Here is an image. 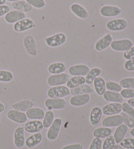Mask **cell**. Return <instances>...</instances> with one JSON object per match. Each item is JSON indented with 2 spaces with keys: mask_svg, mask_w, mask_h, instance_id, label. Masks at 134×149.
<instances>
[{
  "mask_svg": "<svg viewBox=\"0 0 134 149\" xmlns=\"http://www.w3.org/2000/svg\"><path fill=\"white\" fill-rule=\"evenodd\" d=\"M70 94V90L68 87L64 85L52 86L47 92V95L49 98H63L68 96Z\"/></svg>",
  "mask_w": 134,
  "mask_h": 149,
  "instance_id": "cell-1",
  "label": "cell"
},
{
  "mask_svg": "<svg viewBox=\"0 0 134 149\" xmlns=\"http://www.w3.org/2000/svg\"><path fill=\"white\" fill-rule=\"evenodd\" d=\"M45 105L49 111L59 110L66 108L68 103L63 98H49L45 102Z\"/></svg>",
  "mask_w": 134,
  "mask_h": 149,
  "instance_id": "cell-2",
  "label": "cell"
},
{
  "mask_svg": "<svg viewBox=\"0 0 134 149\" xmlns=\"http://www.w3.org/2000/svg\"><path fill=\"white\" fill-rule=\"evenodd\" d=\"M112 50L117 52H126L133 46V42L130 39H124L112 41L110 45Z\"/></svg>",
  "mask_w": 134,
  "mask_h": 149,
  "instance_id": "cell-3",
  "label": "cell"
},
{
  "mask_svg": "<svg viewBox=\"0 0 134 149\" xmlns=\"http://www.w3.org/2000/svg\"><path fill=\"white\" fill-rule=\"evenodd\" d=\"M67 37L63 33H58L54 35L47 37L45 39V42L50 47H58L65 43Z\"/></svg>",
  "mask_w": 134,
  "mask_h": 149,
  "instance_id": "cell-4",
  "label": "cell"
},
{
  "mask_svg": "<svg viewBox=\"0 0 134 149\" xmlns=\"http://www.w3.org/2000/svg\"><path fill=\"white\" fill-rule=\"evenodd\" d=\"M69 76L66 73L52 74L47 79V83L50 86H62L69 81Z\"/></svg>",
  "mask_w": 134,
  "mask_h": 149,
  "instance_id": "cell-5",
  "label": "cell"
},
{
  "mask_svg": "<svg viewBox=\"0 0 134 149\" xmlns=\"http://www.w3.org/2000/svg\"><path fill=\"white\" fill-rule=\"evenodd\" d=\"M61 124H62V120L61 118H58L54 119L47 132V137L48 139L50 141H54L57 139L60 131Z\"/></svg>",
  "mask_w": 134,
  "mask_h": 149,
  "instance_id": "cell-6",
  "label": "cell"
},
{
  "mask_svg": "<svg viewBox=\"0 0 134 149\" xmlns=\"http://www.w3.org/2000/svg\"><path fill=\"white\" fill-rule=\"evenodd\" d=\"M128 26L127 21L123 18H118L109 20L107 23L106 27L109 31H120L125 30Z\"/></svg>",
  "mask_w": 134,
  "mask_h": 149,
  "instance_id": "cell-7",
  "label": "cell"
},
{
  "mask_svg": "<svg viewBox=\"0 0 134 149\" xmlns=\"http://www.w3.org/2000/svg\"><path fill=\"white\" fill-rule=\"evenodd\" d=\"M35 27H36V24L34 21L29 18H26L15 23L13 29L17 32H23V31L31 30Z\"/></svg>",
  "mask_w": 134,
  "mask_h": 149,
  "instance_id": "cell-8",
  "label": "cell"
},
{
  "mask_svg": "<svg viewBox=\"0 0 134 149\" xmlns=\"http://www.w3.org/2000/svg\"><path fill=\"white\" fill-rule=\"evenodd\" d=\"M23 42L27 53L31 56H36L37 54V49L34 37L31 36H26Z\"/></svg>",
  "mask_w": 134,
  "mask_h": 149,
  "instance_id": "cell-9",
  "label": "cell"
},
{
  "mask_svg": "<svg viewBox=\"0 0 134 149\" xmlns=\"http://www.w3.org/2000/svg\"><path fill=\"white\" fill-rule=\"evenodd\" d=\"M123 122L124 118L121 114H115L106 117L102 122V125L103 127H118L122 124Z\"/></svg>",
  "mask_w": 134,
  "mask_h": 149,
  "instance_id": "cell-10",
  "label": "cell"
},
{
  "mask_svg": "<svg viewBox=\"0 0 134 149\" xmlns=\"http://www.w3.org/2000/svg\"><path fill=\"white\" fill-rule=\"evenodd\" d=\"M7 116L10 120L18 124L25 123L28 120V117H27L26 113L14 109L8 111Z\"/></svg>",
  "mask_w": 134,
  "mask_h": 149,
  "instance_id": "cell-11",
  "label": "cell"
},
{
  "mask_svg": "<svg viewBox=\"0 0 134 149\" xmlns=\"http://www.w3.org/2000/svg\"><path fill=\"white\" fill-rule=\"evenodd\" d=\"M90 95L89 94H84L73 95L71 97L69 102L73 107H81L87 105L90 102Z\"/></svg>",
  "mask_w": 134,
  "mask_h": 149,
  "instance_id": "cell-12",
  "label": "cell"
},
{
  "mask_svg": "<svg viewBox=\"0 0 134 149\" xmlns=\"http://www.w3.org/2000/svg\"><path fill=\"white\" fill-rule=\"evenodd\" d=\"M24 128L22 127H18L14 132V144L16 148H22L25 145Z\"/></svg>",
  "mask_w": 134,
  "mask_h": 149,
  "instance_id": "cell-13",
  "label": "cell"
},
{
  "mask_svg": "<svg viewBox=\"0 0 134 149\" xmlns=\"http://www.w3.org/2000/svg\"><path fill=\"white\" fill-rule=\"evenodd\" d=\"M102 113L106 116H112L119 114L122 112V104L120 103H111L104 106Z\"/></svg>",
  "mask_w": 134,
  "mask_h": 149,
  "instance_id": "cell-14",
  "label": "cell"
},
{
  "mask_svg": "<svg viewBox=\"0 0 134 149\" xmlns=\"http://www.w3.org/2000/svg\"><path fill=\"white\" fill-rule=\"evenodd\" d=\"M90 71V68L85 64L72 65L69 68V73L72 76H87Z\"/></svg>",
  "mask_w": 134,
  "mask_h": 149,
  "instance_id": "cell-15",
  "label": "cell"
},
{
  "mask_svg": "<svg viewBox=\"0 0 134 149\" xmlns=\"http://www.w3.org/2000/svg\"><path fill=\"white\" fill-rule=\"evenodd\" d=\"M24 18H26L25 13L17 10H10L5 15V20L9 24H15Z\"/></svg>",
  "mask_w": 134,
  "mask_h": 149,
  "instance_id": "cell-16",
  "label": "cell"
},
{
  "mask_svg": "<svg viewBox=\"0 0 134 149\" xmlns=\"http://www.w3.org/2000/svg\"><path fill=\"white\" fill-rule=\"evenodd\" d=\"M100 12V14L104 17H114L119 15L122 10L117 6L105 5L101 8Z\"/></svg>",
  "mask_w": 134,
  "mask_h": 149,
  "instance_id": "cell-17",
  "label": "cell"
},
{
  "mask_svg": "<svg viewBox=\"0 0 134 149\" xmlns=\"http://www.w3.org/2000/svg\"><path fill=\"white\" fill-rule=\"evenodd\" d=\"M112 41V37L111 34L107 33L103 37H101L95 44V49L98 52L103 51L111 45Z\"/></svg>",
  "mask_w": 134,
  "mask_h": 149,
  "instance_id": "cell-18",
  "label": "cell"
},
{
  "mask_svg": "<svg viewBox=\"0 0 134 149\" xmlns=\"http://www.w3.org/2000/svg\"><path fill=\"white\" fill-rule=\"evenodd\" d=\"M43 124L40 120H32L25 124L24 130L29 134H36L43 130Z\"/></svg>",
  "mask_w": 134,
  "mask_h": 149,
  "instance_id": "cell-19",
  "label": "cell"
},
{
  "mask_svg": "<svg viewBox=\"0 0 134 149\" xmlns=\"http://www.w3.org/2000/svg\"><path fill=\"white\" fill-rule=\"evenodd\" d=\"M26 114L28 118L32 120H41L44 118L45 113L42 109L32 107L26 111Z\"/></svg>",
  "mask_w": 134,
  "mask_h": 149,
  "instance_id": "cell-20",
  "label": "cell"
},
{
  "mask_svg": "<svg viewBox=\"0 0 134 149\" xmlns=\"http://www.w3.org/2000/svg\"><path fill=\"white\" fill-rule=\"evenodd\" d=\"M43 140V135L40 132L36 133L26 139L25 145L27 148H33L41 143Z\"/></svg>",
  "mask_w": 134,
  "mask_h": 149,
  "instance_id": "cell-21",
  "label": "cell"
},
{
  "mask_svg": "<svg viewBox=\"0 0 134 149\" xmlns=\"http://www.w3.org/2000/svg\"><path fill=\"white\" fill-rule=\"evenodd\" d=\"M70 9L75 15L81 19H87L89 16L87 9L79 3L72 4L70 7Z\"/></svg>",
  "mask_w": 134,
  "mask_h": 149,
  "instance_id": "cell-22",
  "label": "cell"
},
{
  "mask_svg": "<svg viewBox=\"0 0 134 149\" xmlns=\"http://www.w3.org/2000/svg\"><path fill=\"white\" fill-rule=\"evenodd\" d=\"M102 109L99 107H94L91 110L90 114V121L93 126H97L99 124L102 117Z\"/></svg>",
  "mask_w": 134,
  "mask_h": 149,
  "instance_id": "cell-23",
  "label": "cell"
},
{
  "mask_svg": "<svg viewBox=\"0 0 134 149\" xmlns=\"http://www.w3.org/2000/svg\"><path fill=\"white\" fill-rule=\"evenodd\" d=\"M103 99L105 100L106 102H112V103H122L123 102V100L124 98L122 97L119 92H112L107 90L104 94L103 95Z\"/></svg>",
  "mask_w": 134,
  "mask_h": 149,
  "instance_id": "cell-24",
  "label": "cell"
},
{
  "mask_svg": "<svg viewBox=\"0 0 134 149\" xmlns=\"http://www.w3.org/2000/svg\"><path fill=\"white\" fill-rule=\"evenodd\" d=\"M128 131V127L124 124H122L118 126L116 130H115L113 136L115 143H117V144H119L124 139L125 135H126Z\"/></svg>",
  "mask_w": 134,
  "mask_h": 149,
  "instance_id": "cell-25",
  "label": "cell"
},
{
  "mask_svg": "<svg viewBox=\"0 0 134 149\" xmlns=\"http://www.w3.org/2000/svg\"><path fill=\"white\" fill-rule=\"evenodd\" d=\"M96 92L99 95H103L106 92V82L102 77H98L93 82Z\"/></svg>",
  "mask_w": 134,
  "mask_h": 149,
  "instance_id": "cell-26",
  "label": "cell"
},
{
  "mask_svg": "<svg viewBox=\"0 0 134 149\" xmlns=\"http://www.w3.org/2000/svg\"><path fill=\"white\" fill-rule=\"evenodd\" d=\"M12 6L15 10H19V11L24 13L31 12L33 10V7L28 3H27L26 1H23V0L13 2Z\"/></svg>",
  "mask_w": 134,
  "mask_h": 149,
  "instance_id": "cell-27",
  "label": "cell"
},
{
  "mask_svg": "<svg viewBox=\"0 0 134 149\" xmlns=\"http://www.w3.org/2000/svg\"><path fill=\"white\" fill-rule=\"evenodd\" d=\"M34 103L30 100H22L21 102L16 103L12 105L13 109L20 111V112H26L29 109L33 107Z\"/></svg>",
  "mask_w": 134,
  "mask_h": 149,
  "instance_id": "cell-28",
  "label": "cell"
},
{
  "mask_svg": "<svg viewBox=\"0 0 134 149\" xmlns=\"http://www.w3.org/2000/svg\"><path fill=\"white\" fill-rule=\"evenodd\" d=\"M66 70V66L62 62H55L50 64L48 67V71L52 74L63 73Z\"/></svg>",
  "mask_w": 134,
  "mask_h": 149,
  "instance_id": "cell-29",
  "label": "cell"
},
{
  "mask_svg": "<svg viewBox=\"0 0 134 149\" xmlns=\"http://www.w3.org/2000/svg\"><path fill=\"white\" fill-rule=\"evenodd\" d=\"M86 83L85 78L82 76H74L72 78H69V81L67 82V87L68 88H75L79 86Z\"/></svg>",
  "mask_w": 134,
  "mask_h": 149,
  "instance_id": "cell-30",
  "label": "cell"
},
{
  "mask_svg": "<svg viewBox=\"0 0 134 149\" xmlns=\"http://www.w3.org/2000/svg\"><path fill=\"white\" fill-rule=\"evenodd\" d=\"M112 130L111 128L106 127H101L96 129L93 132L94 137L96 138H100V139H104L107 137L111 135Z\"/></svg>",
  "mask_w": 134,
  "mask_h": 149,
  "instance_id": "cell-31",
  "label": "cell"
},
{
  "mask_svg": "<svg viewBox=\"0 0 134 149\" xmlns=\"http://www.w3.org/2000/svg\"><path fill=\"white\" fill-rule=\"evenodd\" d=\"M101 72L102 71L99 68H94L92 70H90L89 72L85 77L86 83L87 84H92L94 81L101 74Z\"/></svg>",
  "mask_w": 134,
  "mask_h": 149,
  "instance_id": "cell-32",
  "label": "cell"
},
{
  "mask_svg": "<svg viewBox=\"0 0 134 149\" xmlns=\"http://www.w3.org/2000/svg\"><path fill=\"white\" fill-rule=\"evenodd\" d=\"M92 92V89L88 86V84H82L81 86H79L75 88L71 89L70 91L71 94L75 95L79 94H90Z\"/></svg>",
  "mask_w": 134,
  "mask_h": 149,
  "instance_id": "cell-33",
  "label": "cell"
},
{
  "mask_svg": "<svg viewBox=\"0 0 134 149\" xmlns=\"http://www.w3.org/2000/svg\"><path fill=\"white\" fill-rule=\"evenodd\" d=\"M54 120V114L53 112L52 111H47L45 113L43 122L44 128H49Z\"/></svg>",
  "mask_w": 134,
  "mask_h": 149,
  "instance_id": "cell-34",
  "label": "cell"
},
{
  "mask_svg": "<svg viewBox=\"0 0 134 149\" xmlns=\"http://www.w3.org/2000/svg\"><path fill=\"white\" fill-rule=\"evenodd\" d=\"M14 78L13 74L9 71L0 70V82H9Z\"/></svg>",
  "mask_w": 134,
  "mask_h": 149,
  "instance_id": "cell-35",
  "label": "cell"
},
{
  "mask_svg": "<svg viewBox=\"0 0 134 149\" xmlns=\"http://www.w3.org/2000/svg\"><path fill=\"white\" fill-rule=\"evenodd\" d=\"M120 85L126 89H134V78H124L120 81Z\"/></svg>",
  "mask_w": 134,
  "mask_h": 149,
  "instance_id": "cell-36",
  "label": "cell"
},
{
  "mask_svg": "<svg viewBox=\"0 0 134 149\" xmlns=\"http://www.w3.org/2000/svg\"><path fill=\"white\" fill-rule=\"evenodd\" d=\"M105 86L106 89H107V90H109V91L119 92L122 90V88L120 86V84L113 81L107 82L105 84Z\"/></svg>",
  "mask_w": 134,
  "mask_h": 149,
  "instance_id": "cell-37",
  "label": "cell"
},
{
  "mask_svg": "<svg viewBox=\"0 0 134 149\" xmlns=\"http://www.w3.org/2000/svg\"><path fill=\"white\" fill-rule=\"evenodd\" d=\"M115 141L112 135L107 137L102 144V149H113L115 146Z\"/></svg>",
  "mask_w": 134,
  "mask_h": 149,
  "instance_id": "cell-38",
  "label": "cell"
},
{
  "mask_svg": "<svg viewBox=\"0 0 134 149\" xmlns=\"http://www.w3.org/2000/svg\"><path fill=\"white\" fill-rule=\"evenodd\" d=\"M26 1L36 9H42L46 5L45 0H26Z\"/></svg>",
  "mask_w": 134,
  "mask_h": 149,
  "instance_id": "cell-39",
  "label": "cell"
},
{
  "mask_svg": "<svg viewBox=\"0 0 134 149\" xmlns=\"http://www.w3.org/2000/svg\"><path fill=\"white\" fill-rule=\"evenodd\" d=\"M120 144L122 148L126 149H134V139H132V138L124 139L120 143Z\"/></svg>",
  "mask_w": 134,
  "mask_h": 149,
  "instance_id": "cell-40",
  "label": "cell"
},
{
  "mask_svg": "<svg viewBox=\"0 0 134 149\" xmlns=\"http://www.w3.org/2000/svg\"><path fill=\"white\" fill-rule=\"evenodd\" d=\"M122 111L132 118H134V108L130 105L128 103H123L122 104Z\"/></svg>",
  "mask_w": 134,
  "mask_h": 149,
  "instance_id": "cell-41",
  "label": "cell"
},
{
  "mask_svg": "<svg viewBox=\"0 0 134 149\" xmlns=\"http://www.w3.org/2000/svg\"><path fill=\"white\" fill-rule=\"evenodd\" d=\"M121 115L122 116L123 118H124L123 124H124L126 126H127L128 127L133 128L134 127V118H132V117L127 115V114H125L124 113H122Z\"/></svg>",
  "mask_w": 134,
  "mask_h": 149,
  "instance_id": "cell-42",
  "label": "cell"
},
{
  "mask_svg": "<svg viewBox=\"0 0 134 149\" xmlns=\"http://www.w3.org/2000/svg\"><path fill=\"white\" fill-rule=\"evenodd\" d=\"M120 95L125 99H132L134 98V89H126L122 90L120 91Z\"/></svg>",
  "mask_w": 134,
  "mask_h": 149,
  "instance_id": "cell-43",
  "label": "cell"
},
{
  "mask_svg": "<svg viewBox=\"0 0 134 149\" xmlns=\"http://www.w3.org/2000/svg\"><path fill=\"white\" fill-rule=\"evenodd\" d=\"M102 140L100 138L94 139L89 147V149H101L102 148Z\"/></svg>",
  "mask_w": 134,
  "mask_h": 149,
  "instance_id": "cell-44",
  "label": "cell"
},
{
  "mask_svg": "<svg viewBox=\"0 0 134 149\" xmlns=\"http://www.w3.org/2000/svg\"><path fill=\"white\" fill-rule=\"evenodd\" d=\"M123 56L127 60L134 59V46H133L130 49L127 50V51L124 52Z\"/></svg>",
  "mask_w": 134,
  "mask_h": 149,
  "instance_id": "cell-45",
  "label": "cell"
},
{
  "mask_svg": "<svg viewBox=\"0 0 134 149\" xmlns=\"http://www.w3.org/2000/svg\"><path fill=\"white\" fill-rule=\"evenodd\" d=\"M124 68L127 71H134V59L127 60L124 63Z\"/></svg>",
  "mask_w": 134,
  "mask_h": 149,
  "instance_id": "cell-46",
  "label": "cell"
},
{
  "mask_svg": "<svg viewBox=\"0 0 134 149\" xmlns=\"http://www.w3.org/2000/svg\"><path fill=\"white\" fill-rule=\"evenodd\" d=\"M10 7L6 5H0V17L7 14L10 11Z\"/></svg>",
  "mask_w": 134,
  "mask_h": 149,
  "instance_id": "cell-47",
  "label": "cell"
},
{
  "mask_svg": "<svg viewBox=\"0 0 134 149\" xmlns=\"http://www.w3.org/2000/svg\"><path fill=\"white\" fill-rule=\"evenodd\" d=\"M61 149H83V146L80 143H77V144L67 145Z\"/></svg>",
  "mask_w": 134,
  "mask_h": 149,
  "instance_id": "cell-48",
  "label": "cell"
},
{
  "mask_svg": "<svg viewBox=\"0 0 134 149\" xmlns=\"http://www.w3.org/2000/svg\"><path fill=\"white\" fill-rule=\"evenodd\" d=\"M128 103L130 105L132 106V107H134V98H132V99H129L128 101Z\"/></svg>",
  "mask_w": 134,
  "mask_h": 149,
  "instance_id": "cell-49",
  "label": "cell"
},
{
  "mask_svg": "<svg viewBox=\"0 0 134 149\" xmlns=\"http://www.w3.org/2000/svg\"><path fill=\"white\" fill-rule=\"evenodd\" d=\"M5 109V105L2 103L0 102V113H2Z\"/></svg>",
  "mask_w": 134,
  "mask_h": 149,
  "instance_id": "cell-50",
  "label": "cell"
},
{
  "mask_svg": "<svg viewBox=\"0 0 134 149\" xmlns=\"http://www.w3.org/2000/svg\"><path fill=\"white\" fill-rule=\"evenodd\" d=\"M113 149H124V148H123L121 147V146L117 145H115V146H114V147Z\"/></svg>",
  "mask_w": 134,
  "mask_h": 149,
  "instance_id": "cell-51",
  "label": "cell"
},
{
  "mask_svg": "<svg viewBox=\"0 0 134 149\" xmlns=\"http://www.w3.org/2000/svg\"><path fill=\"white\" fill-rule=\"evenodd\" d=\"M6 0H0V5H5V3H6Z\"/></svg>",
  "mask_w": 134,
  "mask_h": 149,
  "instance_id": "cell-52",
  "label": "cell"
},
{
  "mask_svg": "<svg viewBox=\"0 0 134 149\" xmlns=\"http://www.w3.org/2000/svg\"><path fill=\"white\" fill-rule=\"evenodd\" d=\"M130 135H132V136L134 137V127L132 129V130L130 131Z\"/></svg>",
  "mask_w": 134,
  "mask_h": 149,
  "instance_id": "cell-53",
  "label": "cell"
},
{
  "mask_svg": "<svg viewBox=\"0 0 134 149\" xmlns=\"http://www.w3.org/2000/svg\"><path fill=\"white\" fill-rule=\"evenodd\" d=\"M7 1L9 2H15V1H20V0H6Z\"/></svg>",
  "mask_w": 134,
  "mask_h": 149,
  "instance_id": "cell-54",
  "label": "cell"
},
{
  "mask_svg": "<svg viewBox=\"0 0 134 149\" xmlns=\"http://www.w3.org/2000/svg\"><path fill=\"white\" fill-rule=\"evenodd\" d=\"M1 116H0V122H1Z\"/></svg>",
  "mask_w": 134,
  "mask_h": 149,
  "instance_id": "cell-55",
  "label": "cell"
}]
</instances>
